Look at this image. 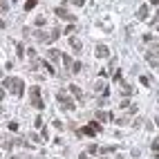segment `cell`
I'll list each match as a JSON object with an SVG mask.
<instances>
[{
    "instance_id": "6da1fadb",
    "label": "cell",
    "mask_w": 159,
    "mask_h": 159,
    "mask_svg": "<svg viewBox=\"0 0 159 159\" xmlns=\"http://www.w3.org/2000/svg\"><path fill=\"white\" fill-rule=\"evenodd\" d=\"M5 88H7L11 94H16V96H22V92H25V83H22L20 78H16V76L5 78Z\"/></svg>"
},
{
    "instance_id": "7a4b0ae2",
    "label": "cell",
    "mask_w": 159,
    "mask_h": 159,
    "mask_svg": "<svg viewBox=\"0 0 159 159\" xmlns=\"http://www.w3.org/2000/svg\"><path fill=\"white\" fill-rule=\"evenodd\" d=\"M56 99H58V103H61V108H63V110H70V112H72V110H74V108H76L74 99H72V96L67 94L65 90H61V92L56 94Z\"/></svg>"
},
{
    "instance_id": "3957f363",
    "label": "cell",
    "mask_w": 159,
    "mask_h": 159,
    "mask_svg": "<svg viewBox=\"0 0 159 159\" xmlns=\"http://www.w3.org/2000/svg\"><path fill=\"white\" fill-rule=\"evenodd\" d=\"M29 96H31V105L36 108V110H43V108H45L43 99H41V88H38V85H34V88H31Z\"/></svg>"
},
{
    "instance_id": "277c9868",
    "label": "cell",
    "mask_w": 159,
    "mask_h": 159,
    "mask_svg": "<svg viewBox=\"0 0 159 159\" xmlns=\"http://www.w3.org/2000/svg\"><path fill=\"white\" fill-rule=\"evenodd\" d=\"M54 14L58 16L61 20H70V22H74V20H76V18H74V16H72V14H70V11H67L65 7H56V9H54Z\"/></svg>"
},
{
    "instance_id": "5b68a950",
    "label": "cell",
    "mask_w": 159,
    "mask_h": 159,
    "mask_svg": "<svg viewBox=\"0 0 159 159\" xmlns=\"http://www.w3.org/2000/svg\"><path fill=\"white\" fill-rule=\"evenodd\" d=\"M110 56V49L105 45H96V58H108Z\"/></svg>"
},
{
    "instance_id": "8992f818",
    "label": "cell",
    "mask_w": 159,
    "mask_h": 159,
    "mask_svg": "<svg viewBox=\"0 0 159 159\" xmlns=\"http://www.w3.org/2000/svg\"><path fill=\"white\" fill-rule=\"evenodd\" d=\"M70 92H72V94H74V96H76V99H78V101H81V103H83V101H85V94L81 92V88H78V85H70Z\"/></svg>"
},
{
    "instance_id": "52a82bcc",
    "label": "cell",
    "mask_w": 159,
    "mask_h": 159,
    "mask_svg": "<svg viewBox=\"0 0 159 159\" xmlns=\"http://www.w3.org/2000/svg\"><path fill=\"white\" fill-rule=\"evenodd\" d=\"M137 16H139V20H146V18H148V5H141L139 11H137Z\"/></svg>"
},
{
    "instance_id": "ba28073f",
    "label": "cell",
    "mask_w": 159,
    "mask_h": 159,
    "mask_svg": "<svg viewBox=\"0 0 159 159\" xmlns=\"http://www.w3.org/2000/svg\"><path fill=\"white\" fill-rule=\"evenodd\" d=\"M70 45H72V49H74V52H81V47H83L81 41H78L76 36H72V38H70Z\"/></svg>"
},
{
    "instance_id": "9c48e42d",
    "label": "cell",
    "mask_w": 159,
    "mask_h": 159,
    "mask_svg": "<svg viewBox=\"0 0 159 159\" xmlns=\"http://www.w3.org/2000/svg\"><path fill=\"white\" fill-rule=\"evenodd\" d=\"M58 36H61V29H58V27H54V29H52V34H49L47 38H49V43H54L56 38H58Z\"/></svg>"
},
{
    "instance_id": "30bf717a",
    "label": "cell",
    "mask_w": 159,
    "mask_h": 159,
    "mask_svg": "<svg viewBox=\"0 0 159 159\" xmlns=\"http://www.w3.org/2000/svg\"><path fill=\"white\" fill-rule=\"evenodd\" d=\"M61 58H63V65L67 67V70H70V67H72V56H67V54H61Z\"/></svg>"
},
{
    "instance_id": "8fae6325",
    "label": "cell",
    "mask_w": 159,
    "mask_h": 159,
    "mask_svg": "<svg viewBox=\"0 0 159 159\" xmlns=\"http://www.w3.org/2000/svg\"><path fill=\"white\" fill-rule=\"evenodd\" d=\"M121 90H123V94H126V96L132 94V85H128V83H123V81H121Z\"/></svg>"
},
{
    "instance_id": "7c38bea8",
    "label": "cell",
    "mask_w": 159,
    "mask_h": 159,
    "mask_svg": "<svg viewBox=\"0 0 159 159\" xmlns=\"http://www.w3.org/2000/svg\"><path fill=\"white\" fill-rule=\"evenodd\" d=\"M61 58V52L58 49H49V61H58Z\"/></svg>"
},
{
    "instance_id": "4fadbf2b",
    "label": "cell",
    "mask_w": 159,
    "mask_h": 159,
    "mask_svg": "<svg viewBox=\"0 0 159 159\" xmlns=\"http://www.w3.org/2000/svg\"><path fill=\"white\" fill-rule=\"evenodd\" d=\"M36 38L41 43H49V38H47V34H45V31H36Z\"/></svg>"
},
{
    "instance_id": "5bb4252c",
    "label": "cell",
    "mask_w": 159,
    "mask_h": 159,
    "mask_svg": "<svg viewBox=\"0 0 159 159\" xmlns=\"http://www.w3.org/2000/svg\"><path fill=\"white\" fill-rule=\"evenodd\" d=\"M36 5H38V0H27V2H25V11H31Z\"/></svg>"
},
{
    "instance_id": "9a60e30c",
    "label": "cell",
    "mask_w": 159,
    "mask_h": 159,
    "mask_svg": "<svg viewBox=\"0 0 159 159\" xmlns=\"http://www.w3.org/2000/svg\"><path fill=\"white\" fill-rule=\"evenodd\" d=\"M81 70H83V63H81V61H76V63H72V72H74V74H78Z\"/></svg>"
},
{
    "instance_id": "2e32d148",
    "label": "cell",
    "mask_w": 159,
    "mask_h": 159,
    "mask_svg": "<svg viewBox=\"0 0 159 159\" xmlns=\"http://www.w3.org/2000/svg\"><path fill=\"white\" fill-rule=\"evenodd\" d=\"M96 119H99V121H108V119H112V117L108 114V112H96Z\"/></svg>"
},
{
    "instance_id": "e0dca14e",
    "label": "cell",
    "mask_w": 159,
    "mask_h": 159,
    "mask_svg": "<svg viewBox=\"0 0 159 159\" xmlns=\"http://www.w3.org/2000/svg\"><path fill=\"white\" fill-rule=\"evenodd\" d=\"M43 65H45V70H47V72H49V74H52V76L56 74V72H54V65H52V63H49V61H45V63H43Z\"/></svg>"
},
{
    "instance_id": "ac0fdd59",
    "label": "cell",
    "mask_w": 159,
    "mask_h": 159,
    "mask_svg": "<svg viewBox=\"0 0 159 159\" xmlns=\"http://www.w3.org/2000/svg\"><path fill=\"white\" fill-rule=\"evenodd\" d=\"M45 22H47V20H45V16H38V18H36V22H34V25H36V27H43Z\"/></svg>"
},
{
    "instance_id": "d6986e66",
    "label": "cell",
    "mask_w": 159,
    "mask_h": 159,
    "mask_svg": "<svg viewBox=\"0 0 159 159\" xmlns=\"http://www.w3.org/2000/svg\"><path fill=\"white\" fill-rule=\"evenodd\" d=\"M88 152H90V155H94V152H99V146H96V144H90V146H88Z\"/></svg>"
},
{
    "instance_id": "ffe728a7",
    "label": "cell",
    "mask_w": 159,
    "mask_h": 159,
    "mask_svg": "<svg viewBox=\"0 0 159 159\" xmlns=\"http://www.w3.org/2000/svg\"><path fill=\"white\" fill-rule=\"evenodd\" d=\"M152 152H155V157H159V141H152Z\"/></svg>"
},
{
    "instance_id": "44dd1931",
    "label": "cell",
    "mask_w": 159,
    "mask_h": 159,
    "mask_svg": "<svg viewBox=\"0 0 159 159\" xmlns=\"http://www.w3.org/2000/svg\"><path fill=\"white\" fill-rule=\"evenodd\" d=\"M121 78H123V74H121V70H117V72H114V81H117V83H121Z\"/></svg>"
},
{
    "instance_id": "7402d4cb",
    "label": "cell",
    "mask_w": 159,
    "mask_h": 159,
    "mask_svg": "<svg viewBox=\"0 0 159 159\" xmlns=\"http://www.w3.org/2000/svg\"><path fill=\"white\" fill-rule=\"evenodd\" d=\"M9 9V5H7V0H0V11H7Z\"/></svg>"
},
{
    "instance_id": "603a6c76",
    "label": "cell",
    "mask_w": 159,
    "mask_h": 159,
    "mask_svg": "<svg viewBox=\"0 0 159 159\" xmlns=\"http://www.w3.org/2000/svg\"><path fill=\"white\" fill-rule=\"evenodd\" d=\"M9 130H11V132H16V130H18V123H16V121H9Z\"/></svg>"
},
{
    "instance_id": "cb8c5ba5",
    "label": "cell",
    "mask_w": 159,
    "mask_h": 159,
    "mask_svg": "<svg viewBox=\"0 0 159 159\" xmlns=\"http://www.w3.org/2000/svg\"><path fill=\"white\" fill-rule=\"evenodd\" d=\"M70 2H72V5H76V7H83L85 0H70Z\"/></svg>"
},
{
    "instance_id": "d4e9b609",
    "label": "cell",
    "mask_w": 159,
    "mask_h": 159,
    "mask_svg": "<svg viewBox=\"0 0 159 159\" xmlns=\"http://www.w3.org/2000/svg\"><path fill=\"white\" fill-rule=\"evenodd\" d=\"M117 123H119V126H123V123H128V117H119V119H117Z\"/></svg>"
},
{
    "instance_id": "484cf974",
    "label": "cell",
    "mask_w": 159,
    "mask_h": 159,
    "mask_svg": "<svg viewBox=\"0 0 159 159\" xmlns=\"http://www.w3.org/2000/svg\"><path fill=\"white\" fill-rule=\"evenodd\" d=\"M16 52H18V56H22V54H25V49H22V45H20V43L16 45Z\"/></svg>"
},
{
    "instance_id": "4316f807",
    "label": "cell",
    "mask_w": 159,
    "mask_h": 159,
    "mask_svg": "<svg viewBox=\"0 0 159 159\" xmlns=\"http://www.w3.org/2000/svg\"><path fill=\"white\" fill-rule=\"evenodd\" d=\"M2 99H5V90L0 88V101H2Z\"/></svg>"
},
{
    "instance_id": "83f0119b",
    "label": "cell",
    "mask_w": 159,
    "mask_h": 159,
    "mask_svg": "<svg viewBox=\"0 0 159 159\" xmlns=\"http://www.w3.org/2000/svg\"><path fill=\"white\" fill-rule=\"evenodd\" d=\"M150 5H155V7H157V5H159V0H150Z\"/></svg>"
},
{
    "instance_id": "f1b7e54d",
    "label": "cell",
    "mask_w": 159,
    "mask_h": 159,
    "mask_svg": "<svg viewBox=\"0 0 159 159\" xmlns=\"http://www.w3.org/2000/svg\"><path fill=\"white\" fill-rule=\"evenodd\" d=\"M9 159H22V157H18V155H11Z\"/></svg>"
},
{
    "instance_id": "f546056e",
    "label": "cell",
    "mask_w": 159,
    "mask_h": 159,
    "mask_svg": "<svg viewBox=\"0 0 159 159\" xmlns=\"http://www.w3.org/2000/svg\"><path fill=\"white\" fill-rule=\"evenodd\" d=\"M0 29H5V20H0Z\"/></svg>"
}]
</instances>
